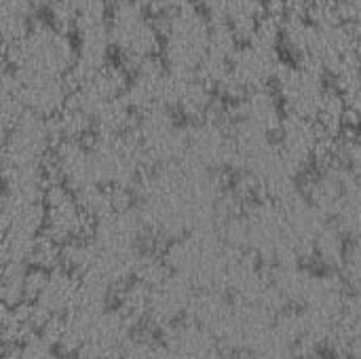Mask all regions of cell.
Wrapping results in <instances>:
<instances>
[{
    "label": "cell",
    "mask_w": 361,
    "mask_h": 359,
    "mask_svg": "<svg viewBox=\"0 0 361 359\" xmlns=\"http://www.w3.org/2000/svg\"><path fill=\"white\" fill-rule=\"evenodd\" d=\"M148 13H154V15H161L165 11H169L173 6L176 0H137Z\"/></svg>",
    "instance_id": "6"
},
{
    "label": "cell",
    "mask_w": 361,
    "mask_h": 359,
    "mask_svg": "<svg viewBox=\"0 0 361 359\" xmlns=\"http://www.w3.org/2000/svg\"><path fill=\"white\" fill-rule=\"evenodd\" d=\"M307 17L319 30H326V28H334L338 23H345L343 21V15H341V4H336L332 0H313Z\"/></svg>",
    "instance_id": "5"
},
{
    "label": "cell",
    "mask_w": 361,
    "mask_h": 359,
    "mask_svg": "<svg viewBox=\"0 0 361 359\" xmlns=\"http://www.w3.org/2000/svg\"><path fill=\"white\" fill-rule=\"evenodd\" d=\"M112 44L121 53V63L129 74L146 59L152 57L161 44V32L157 21L137 0H123L114 4L110 19Z\"/></svg>",
    "instance_id": "1"
},
{
    "label": "cell",
    "mask_w": 361,
    "mask_h": 359,
    "mask_svg": "<svg viewBox=\"0 0 361 359\" xmlns=\"http://www.w3.org/2000/svg\"><path fill=\"white\" fill-rule=\"evenodd\" d=\"M47 13H49V21L57 30L68 34L72 28H76L78 21V0H49Z\"/></svg>",
    "instance_id": "4"
},
{
    "label": "cell",
    "mask_w": 361,
    "mask_h": 359,
    "mask_svg": "<svg viewBox=\"0 0 361 359\" xmlns=\"http://www.w3.org/2000/svg\"><path fill=\"white\" fill-rule=\"evenodd\" d=\"M114 2H123V0H114Z\"/></svg>",
    "instance_id": "7"
},
{
    "label": "cell",
    "mask_w": 361,
    "mask_h": 359,
    "mask_svg": "<svg viewBox=\"0 0 361 359\" xmlns=\"http://www.w3.org/2000/svg\"><path fill=\"white\" fill-rule=\"evenodd\" d=\"M319 28H315L307 15H286L283 21V42L288 51L298 59L313 53Z\"/></svg>",
    "instance_id": "3"
},
{
    "label": "cell",
    "mask_w": 361,
    "mask_h": 359,
    "mask_svg": "<svg viewBox=\"0 0 361 359\" xmlns=\"http://www.w3.org/2000/svg\"><path fill=\"white\" fill-rule=\"evenodd\" d=\"M281 63L283 61L277 49H264L254 42H241L231 59V70L233 76L241 83V87L250 93L258 89H269Z\"/></svg>",
    "instance_id": "2"
}]
</instances>
